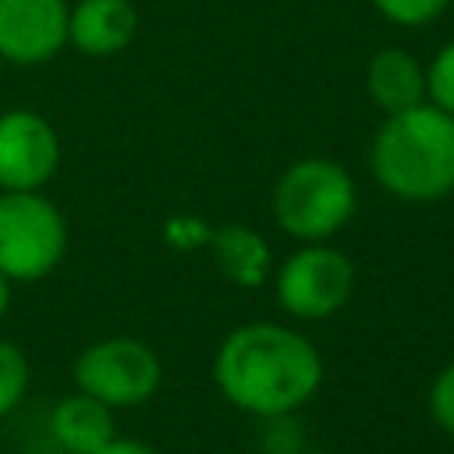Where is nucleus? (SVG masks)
<instances>
[{
	"instance_id": "f257e3e1",
	"label": "nucleus",
	"mask_w": 454,
	"mask_h": 454,
	"mask_svg": "<svg viewBox=\"0 0 454 454\" xmlns=\"http://www.w3.org/2000/svg\"><path fill=\"white\" fill-rule=\"evenodd\" d=\"M326 365L319 348L294 326L252 319L234 326L213 355L220 397L255 419H287L323 387Z\"/></svg>"
},
{
	"instance_id": "7ed1b4c3",
	"label": "nucleus",
	"mask_w": 454,
	"mask_h": 454,
	"mask_svg": "<svg viewBox=\"0 0 454 454\" xmlns=\"http://www.w3.org/2000/svg\"><path fill=\"white\" fill-rule=\"evenodd\" d=\"M270 206L277 227L287 238L330 241L351 223L358 209V188L344 163L330 156H301L277 177Z\"/></svg>"
},
{
	"instance_id": "9b49d317",
	"label": "nucleus",
	"mask_w": 454,
	"mask_h": 454,
	"mask_svg": "<svg viewBox=\"0 0 454 454\" xmlns=\"http://www.w3.org/2000/svg\"><path fill=\"white\" fill-rule=\"evenodd\" d=\"M50 436L64 454H96L117 436L114 408L74 390L50 408Z\"/></svg>"
},
{
	"instance_id": "2eb2a0df",
	"label": "nucleus",
	"mask_w": 454,
	"mask_h": 454,
	"mask_svg": "<svg viewBox=\"0 0 454 454\" xmlns=\"http://www.w3.org/2000/svg\"><path fill=\"white\" fill-rule=\"evenodd\" d=\"M426 99L454 114V39H447L426 64Z\"/></svg>"
},
{
	"instance_id": "6ab92c4d",
	"label": "nucleus",
	"mask_w": 454,
	"mask_h": 454,
	"mask_svg": "<svg viewBox=\"0 0 454 454\" xmlns=\"http://www.w3.org/2000/svg\"><path fill=\"white\" fill-rule=\"evenodd\" d=\"M294 454H333V450H323V447H305V450H294Z\"/></svg>"
},
{
	"instance_id": "aec40b11",
	"label": "nucleus",
	"mask_w": 454,
	"mask_h": 454,
	"mask_svg": "<svg viewBox=\"0 0 454 454\" xmlns=\"http://www.w3.org/2000/svg\"><path fill=\"white\" fill-rule=\"evenodd\" d=\"M4 67H7V60H4V57H0V78H4Z\"/></svg>"
},
{
	"instance_id": "ddd939ff",
	"label": "nucleus",
	"mask_w": 454,
	"mask_h": 454,
	"mask_svg": "<svg viewBox=\"0 0 454 454\" xmlns=\"http://www.w3.org/2000/svg\"><path fill=\"white\" fill-rule=\"evenodd\" d=\"M28 380H32V369H28L25 351L14 340L0 337V419H7L25 401Z\"/></svg>"
},
{
	"instance_id": "0eeeda50",
	"label": "nucleus",
	"mask_w": 454,
	"mask_h": 454,
	"mask_svg": "<svg viewBox=\"0 0 454 454\" xmlns=\"http://www.w3.org/2000/svg\"><path fill=\"white\" fill-rule=\"evenodd\" d=\"M60 167V135L39 110L0 114V192H43Z\"/></svg>"
},
{
	"instance_id": "a211bd4d",
	"label": "nucleus",
	"mask_w": 454,
	"mask_h": 454,
	"mask_svg": "<svg viewBox=\"0 0 454 454\" xmlns=\"http://www.w3.org/2000/svg\"><path fill=\"white\" fill-rule=\"evenodd\" d=\"M11 291H14V284H11V280L0 273V319L11 312Z\"/></svg>"
},
{
	"instance_id": "f03ea898",
	"label": "nucleus",
	"mask_w": 454,
	"mask_h": 454,
	"mask_svg": "<svg viewBox=\"0 0 454 454\" xmlns=\"http://www.w3.org/2000/svg\"><path fill=\"white\" fill-rule=\"evenodd\" d=\"M369 174L401 202L454 195V114L433 103L387 114L369 142Z\"/></svg>"
},
{
	"instance_id": "f3484780",
	"label": "nucleus",
	"mask_w": 454,
	"mask_h": 454,
	"mask_svg": "<svg viewBox=\"0 0 454 454\" xmlns=\"http://www.w3.org/2000/svg\"><path fill=\"white\" fill-rule=\"evenodd\" d=\"M96 454H160L156 447H149V443H142V440H135V436H114L106 447H99Z\"/></svg>"
},
{
	"instance_id": "20e7f679",
	"label": "nucleus",
	"mask_w": 454,
	"mask_h": 454,
	"mask_svg": "<svg viewBox=\"0 0 454 454\" xmlns=\"http://www.w3.org/2000/svg\"><path fill=\"white\" fill-rule=\"evenodd\" d=\"M71 245L67 220L43 192H0V273L11 284L50 277Z\"/></svg>"
},
{
	"instance_id": "f8f14e48",
	"label": "nucleus",
	"mask_w": 454,
	"mask_h": 454,
	"mask_svg": "<svg viewBox=\"0 0 454 454\" xmlns=\"http://www.w3.org/2000/svg\"><path fill=\"white\" fill-rule=\"evenodd\" d=\"M209 252L216 259V270L223 280H231L234 287L255 291L273 277V252L270 241L248 227V223H223L216 231H209Z\"/></svg>"
},
{
	"instance_id": "6e6552de",
	"label": "nucleus",
	"mask_w": 454,
	"mask_h": 454,
	"mask_svg": "<svg viewBox=\"0 0 454 454\" xmlns=\"http://www.w3.org/2000/svg\"><path fill=\"white\" fill-rule=\"evenodd\" d=\"M67 0H0V57L14 67L53 60L67 46Z\"/></svg>"
},
{
	"instance_id": "dca6fc26",
	"label": "nucleus",
	"mask_w": 454,
	"mask_h": 454,
	"mask_svg": "<svg viewBox=\"0 0 454 454\" xmlns=\"http://www.w3.org/2000/svg\"><path fill=\"white\" fill-rule=\"evenodd\" d=\"M426 411L433 419V426L454 440V362H447L426 390Z\"/></svg>"
},
{
	"instance_id": "1a4fd4ad",
	"label": "nucleus",
	"mask_w": 454,
	"mask_h": 454,
	"mask_svg": "<svg viewBox=\"0 0 454 454\" xmlns=\"http://www.w3.org/2000/svg\"><path fill=\"white\" fill-rule=\"evenodd\" d=\"M138 11L131 0H78L67 14V46L82 57H117L135 43Z\"/></svg>"
},
{
	"instance_id": "39448f33",
	"label": "nucleus",
	"mask_w": 454,
	"mask_h": 454,
	"mask_svg": "<svg viewBox=\"0 0 454 454\" xmlns=\"http://www.w3.org/2000/svg\"><path fill=\"white\" fill-rule=\"evenodd\" d=\"M74 390L103 401L106 408H138L156 397L163 383V362L153 344L114 333L85 344L71 362Z\"/></svg>"
},
{
	"instance_id": "9d476101",
	"label": "nucleus",
	"mask_w": 454,
	"mask_h": 454,
	"mask_svg": "<svg viewBox=\"0 0 454 454\" xmlns=\"http://www.w3.org/2000/svg\"><path fill=\"white\" fill-rule=\"evenodd\" d=\"M365 92L383 117L429 103L426 64L404 46H380L365 64Z\"/></svg>"
},
{
	"instance_id": "4468645a",
	"label": "nucleus",
	"mask_w": 454,
	"mask_h": 454,
	"mask_svg": "<svg viewBox=\"0 0 454 454\" xmlns=\"http://www.w3.org/2000/svg\"><path fill=\"white\" fill-rule=\"evenodd\" d=\"M369 4L383 21L397 28H426L440 21V14L450 7V0H369Z\"/></svg>"
},
{
	"instance_id": "423d86ee",
	"label": "nucleus",
	"mask_w": 454,
	"mask_h": 454,
	"mask_svg": "<svg viewBox=\"0 0 454 454\" xmlns=\"http://www.w3.org/2000/svg\"><path fill=\"white\" fill-rule=\"evenodd\" d=\"M358 270L348 252L330 241H301L280 266H273L277 305L301 323L330 319L355 298Z\"/></svg>"
}]
</instances>
